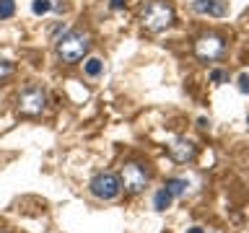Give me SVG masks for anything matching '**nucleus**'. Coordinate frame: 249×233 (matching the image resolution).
Masks as SVG:
<instances>
[{"label": "nucleus", "mask_w": 249, "mask_h": 233, "mask_svg": "<svg viewBox=\"0 0 249 233\" xmlns=\"http://www.w3.org/2000/svg\"><path fill=\"white\" fill-rule=\"evenodd\" d=\"M140 21L151 31H163L174 21V8L169 3H163V0H148L143 5V11H140Z\"/></svg>", "instance_id": "f257e3e1"}, {"label": "nucleus", "mask_w": 249, "mask_h": 233, "mask_svg": "<svg viewBox=\"0 0 249 233\" xmlns=\"http://www.w3.org/2000/svg\"><path fill=\"white\" fill-rule=\"evenodd\" d=\"M89 36L83 34V31H68V34H62V39L57 42V54L62 62H78L83 60V54L89 52Z\"/></svg>", "instance_id": "f03ea898"}, {"label": "nucleus", "mask_w": 249, "mask_h": 233, "mask_svg": "<svg viewBox=\"0 0 249 233\" xmlns=\"http://www.w3.org/2000/svg\"><path fill=\"white\" fill-rule=\"evenodd\" d=\"M145 184H148L145 166H140V163H127V166L122 168V186H124V192L138 194V192L145 189Z\"/></svg>", "instance_id": "7ed1b4c3"}, {"label": "nucleus", "mask_w": 249, "mask_h": 233, "mask_svg": "<svg viewBox=\"0 0 249 233\" xmlns=\"http://www.w3.org/2000/svg\"><path fill=\"white\" fill-rule=\"evenodd\" d=\"M47 104V96L42 88H36V85H29V88H23L18 93V112L21 114H39Z\"/></svg>", "instance_id": "20e7f679"}, {"label": "nucleus", "mask_w": 249, "mask_h": 233, "mask_svg": "<svg viewBox=\"0 0 249 233\" xmlns=\"http://www.w3.org/2000/svg\"><path fill=\"white\" fill-rule=\"evenodd\" d=\"M120 189H122L120 179L114 174H99V176H93V182H91V194L99 200H114L117 194H120Z\"/></svg>", "instance_id": "39448f33"}, {"label": "nucleus", "mask_w": 249, "mask_h": 233, "mask_svg": "<svg viewBox=\"0 0 249 233\" xmlns=\"http://www.w3.org/2000/svg\"><path fill=\"white\" fill-rule=\"evenodd\" d=\"M223 36H215V34H208V36H200L197 42H195V54H197L200 60H215L218 54L223 52Z\"/></svg>", "instance_id": "423d86ee"}, {"label": "nucleus", "mask_w": 249, "mask_h": 233, "mask_svg": "<svg viewBox=\"0 0 249 233\" xmlns=\"http://www.w3.org/2000/svg\"><path fill=\"white\" fill-rule=\"evenodd\" d=\"M192 8H195L197 13L218 16V18L229 13V3H226V0H195V3H192Z\"/></svg>", "instance_id": "0eeeda50"}, {"label": "nucleus", "mask_w": 249, "mask_h": 233, "mask_svg": "<svg viewBox=\"0 0 249 233\" xmlns=\"http://www.w3.org/2000/svg\"><path fill=\"white\" fill-rule=\"evenodd\" d=\"M169 155L177 163H187V161L195 158V145L190 143V140H177L174 145H169Z\"/></svg>", "instance_id": "6e6552de"}, {"label": "nucleus", "mask_w": 249, "mask_h": 233, "mask_svg": "<svg viewBox=\"0 0 249 233\" xmlns=\"http://www.w3.org/2000/svg\"><path fill=\"white\" fill-rule=\"evenodd\" d=\"M166 189H169L171 197H182L187 192V182L184 179H166Z\"/></svg>", "instance_id": "1a4fd4ad"}, {"label": "nucleus", "mask_w": 249, "mask_h": 233, "mask_svg": "<svg viewBox=\"0 0 249 233\" xmlns=\"http://www.w3.org/2000/svg\"><path fill=\"white\" fill-rule=\"evenodd\" d=\"M171 200H174V197H171L169 189L163 186V189L156 192V197H153V207H156V210H166V207L171 205Z\"/></svg>", "instance_id": "9d476101"}, {"label": "nucleus", "mask_w": 249, "mask_h": 233, "mask_svg": "<svg viewBox=\"0 0 249 233\" xmlns=\"http://www.w3.org/2000/svg\"><path fill=\"white\" fill-rule=\"evenodd\" d=\"M13 13H16V3H13V0H0V21L11 18Z\"/></svg>", "instance_id": "9b49d317"}, {"label": "nucleus", "mask_w": 249, "mask_h": 233, "mask_svg": "<svg viewBox=\"0 0 249 233\" xmlns=\"http://www.w3.org/2000/svg\"><path fill=\"white\" fill-rule=\"evenodd\" d=\"M101 67H104V65H101V60H99V57L86 60V73H89V75H99V73H101Z\"/></svg>", "instance_id": "f8f14e48"}, {"label": "nucleus", "mask_w": 249, "mask_h": 233, "mask_svg": "<svg viewBox=\"0 0 249 233\" xmlns=\"http://www.w3.org/2000/svg\"><path fill=\"white\" fill-rule=\"evenodd\" d=\"M50 8H52L50 0H34V3H31V11H34L36 16H44L47 11H50Z\"/></svg>", "instance_id": "ddd939ff"}, {"label": "nucleus", "mask_w": 249, "mask_h": 233, "mask_svg": "<svg viewBox=\"0 0 249 233\" xmlns=\"http://www.w3.org/2000/svg\"><path fill=\"white\" fill-rule=\"evenodd\" d=\"M239 91L249 93V75H239Z\"/></svg>", "instance_id": "4468645a"}, {"label": "nucleus", "mask_w": 249, "mask_h": 233, "mask_svg": "<svg viewBox=\"0 0 249 233\" xmlns=\"http://www.w3.org/2000/svg\"><path fill=\"white\" fill-rule=\"evenodd\" d=\"M8 73H11V62H8V60H3V57H0V78H5Z\"/></svg>", "instance_id": "2eb2a0df"}, {"label": "nucleus", "mask_w": 249, "mask_h": 233, "mask_svg": "<svg viewBox=\"0 0 249 233\" xmlns=\"http://www.w3.org/2000/svg\"><path fill=\"white\" fill-rule=\"evenodd\" d=\"M210 81L221 83V81H226V73H221V70H213V73H210Z\"/></svg>", "instance_id": "dca6fc26"}, {"label": "nucleus", "mask_w": 249, "mask_h": 233, "mask_svg": "<svg viewBox=\"0 0 249 233\" xmlns=\"http://www.w3.org/2000/svg\"><path fill=\"white\" fill-rule=\"evenodd\" d=\"M124 3H127V0H112V8H114V11H117V8H122Z\"/></svg>", "instance_id": "f3484780"}, {"label": "nucleus", "mask_w": 249, "mask_h": 233, "mask_svg": "<svg viewBox=\"0 0 249 233\" xmlns=\"http://www.w3.org/2000/svg\"><path fill=\"white\" fill-rule=\"evenodd\" d=\"M187 233H205V231H202V228H190Z\"/></svg>", "instance_id": "a211bd4d"}, {"label": "nucleus", "mask_w": 249, "mask_h": 233, "mask_svg": "<svg viewBox=\"0 0 249 233\" xmlns=\"http://www.w3.org/2000/svg\"><path fill=\"white\" fill-rule=\"evenodd\" d=\"M247 122H249V116H247Z\"/></svg>", "instance_id": "6ab92c4d"}]
</instances>
